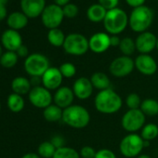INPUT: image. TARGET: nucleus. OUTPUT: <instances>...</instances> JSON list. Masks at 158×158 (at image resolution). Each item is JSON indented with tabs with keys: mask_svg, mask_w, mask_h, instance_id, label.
<instances>
[{
	"mask_svg": "<svg viewBox=\"0 0 158 158\" xmlns=\"http://www.w3.org/2000/svg\"><path fill=\"white\" fill-rule=\"evenodd\" d=\"M94 106L102 114H114L122 108L123 100L116 91L110 88L97 93L94 99Z\"/></svg>",
	"mask_w": 158,
	"mask_h": 158,
	"instance_id": "nucleus-1",
	"label": "nucleus"
},
{
	"mask_svg": "<svg viewBox=\"0 0 158 158\" xmlns=\"http://www.w3.org/2000/svg\"><path fill=\"white\" fill-rule=\"evenodd\" d=\"M62 122L73 128L82 129L89 126L90 122V114L84 106L73 104L63 110Z\"/></svg>",
	"mask_w": 158,
	"mask_h": 158,
	"instance_id": "nucleus-2",
	"label": "nucleus"
},
{
	"mask_svg": "<svg viewBox=\"0 0 158 158\" xmlns=\"http://www.w3.org/2000/svg\"><path fill=\"white\" fill-rule=\"evenodd\" d=\"M152 20V10L143 5L133 9L128 18V23L132 31L141 34L146 32V30L151 26Z\"/></svg>",
	"mask_w": 158,
	"mask_h": 158,
	"instance_id": "nucleus-3",
	"label": "nucleus"
},
{
	"mask_svg": "<svg viewBox=\"0 0 158 158\" xmlns=\"http://www.w3.org/2000/svg\"><path fill=\"white\" fill-rule=\"evenodd\" d=\"M128 17L127 13L119 9L108 10L103 21V25L108 34L112 35H117L121 34L127 26Z\"/></svg>",
	"mask_w": 158,
	"mask_h": 158,
	"instance_id": "nucleus-4",
	"label": "nucleus"
},
{
	"mask_svg": "<svg viewBox=\"0 0 158 158\" xmlns=\"http://www.w3.org/2000/svg\"><path fill=\"white\" fill-rule=\"evenodd\" d=\"M144 149V140L140 135L136 133H129L125 136L119 144V150L123 156L127 158L137 157L141 154Z\"/></svg>",
	"mask_w": 158,
	"mask_h": 158,
	"instance_id": "nucleus-5",
	"label": "nucleus"
},
{
	"mask_svg": "<svg viewBox=\"0 0 158 158\" xmlns=\"http://www.w3.org/2000/svg\"><path fill=\"white\" fill-rule=\"evenodd\" d=\"M62 48L69 55L82 56L89 49V39L81 34H70L65 37Z\"/></svg>",
	"mask_w": 158,
	"mask_h": 158,
	"instance_id": "nucleus-6",
	"label": "nucleus"
},
{
	"mask_svg": "<svg viewBox=\"0 0 158 158\" xmlns=\"http://www.w3.org/2000/svg\"><path fill=\"white\" fill-rule=\"evenodd\" d=\"M49 67L48 59L41 53L30 54L24 60V70L32 77H41Z\"/></svg>",
	"mask_w": 158,
	"mask_h": 158,
	"instance_id": "nucleus-7",
	"label": "nucleus"
},
{
	"mask_svg": "<svg viewBox=\"0 0 158 158\" xmlns=\"http://www.w3.org/2000/svg\"><path fill=\"white\" fill-rule=\"evenodd\" d=\"M146 121V115L140 111V109L127 111L121 119L122 127L128 133H136L144 127Z\"/></svg>",
	"mask_w": 158,
	"mask_h": 158,
	"instance_id": "nucleus-8",
	"label": "nucleus"
},
{
	"mask_svg": "<svg viewBox=\"0 0 158 158\" xmlns=\"http://www.w3.org/2000/svg\"><path fill=\"white\" fill-rule=\"evenodd\" d=\"M135 68V60L128 56H120L113 60L109 66L110 73L116 78H123L129 75Z\"/></svg>",
	"mask_w": 158,
	"mask_h": 158,
	"instance_id": "nucleus-9",
	"label": "nucleus"
},
{
	"mask_svg": "<svg viewBox=\"0 0 158 158\" xmlns=\"http://www.w3.org/2000/svg\"><path fill=\"white\" fill-rule=\"evenodd\" d=\"M63 18L64 14L62 8L56 4L46 6L43 13L41 14L43 24L49 30L58 28L61 24Z\"/></svg>",
	"mask_w": 158,
	"mask_h": 158,
	"instance_id": "nucleus-10",
	"label": "nucleus"
},
{
	"mask_svg": "<svg viewBox=\"0 0 158 158\" xmlns=\"http://www.w3.org/2000/svg\"><path fill=\"white\" fill-rule=\"evenodd\" d=\"M28 98L32 105L38 109H45L53 102V96L50 90L43 86L34 87L28 94Z\"/></svg>",
	"mask_w": 158,
	"mask_h": 158,
	"instance_id": "nucleus-11",
	"label": "nucleus"
},
{
	"mask_svg": "<svg viewBox=\"0 0 158 158\" xmlns=\"http://www.w3.org/2000/svg\"><path fill=\"white\" fill-rule=\"evenodd\" d=\"M72 89L75 98L81 101H86L91 97L94 88L89 78L86 76H81L78 77L73 82Z\"/></svg>",
	"mask_w": 158,
	"mask_h": 158,
	"instance_id": "nucleus-12",
	"label": "nucleus"
},
{
	"mask_svg": "<svg viewBox=\"0 0 158 158\" xmlns=\"http://www.w3.org/2000/svg\"><path fill=\"white\" fill-rule=\"evenodd\" d=\"M42 86L48 90H57L61 87L63 76L57 67H49L41 76Z\"/></svg>",
	"mask_w": 158,
	"mask_h": 158,
	"instance_id": "nucleus-13",
	"label": "nucleus"
},
{
	"mask_svg": "<svg viewBox=\"0 0 158 158\" xmlns=\"http://www.w3.org/2000/svg\"><path fill=\"white\" fill-rule=\"evenodd\" d=\"M135 68L143 75H152L157 72V63L150 54H139L135 59Z\"/></svg>",
	"mask_w": 158,
	"mask_h": 158,
	"instance_id": "nucleus-14",
	"label": "nucleus"
},
{
	"mask_svg": "<svg viewBox=\"0 0 158 158\" xmlns=\"http://www.w3.org/2000/svg\"><path fill=\"white\" fill-rule=\"evenodd\" d=\"M135 43L136 49L140 54H149L156 48L157 37L152 33L146 31L138 35Z\"/></svg>",
	"mask_w": 158,
	"mask_h": 158,
	"instance_id": "nucleus-15",
	"label": "nucleus"
},
{
	"mask_svg": "<svg viewBox=\"0 0 158 158\" xmlns=\"http://www.w3.org/2000/svg\"><path fill=\"white\" fill-rule=\"evenodd\" d=\"M110 37H111V35H109L107 33H103V32L94 34L89 39V49L92 52L97 53V54L105 52L111 47Z\"/></svg>",
	"mask_w": 158,
	"mask_h": 158,
	"instance_id": "nucleus-16",
	"label": "nucleus"
},
{
	"mask_svg": "<svg viewBox=\"0 0 158 158\" xmlns=\"http://www.w3.org/2000/svg\"><path fill=\"white\" fill-rule=\"evenodd\" d=\"M75 96L73 91L69 87H60L58 89L53 95V102L62 110L73 105Z\"/></svg>",
	"mask_w": 158,
	"mask_h": 158,
	"instance_id": "nucleus-17",
	"label": "nucleus"
},
{
	"mask_svg": "<svg viewBox=\"0 0 158 158\" xmlns=\"http://www.w3.org/2000/svg\"><path fill=\"white\" fill-rule=\"evenodd\" d=\"M23 12L28 18H36L46 8V0H21Z\"/></svg>",
	"mask_w": 158,
	"mask_h": 158,
	"instance_id": "nucleus-18",
	"label": "nucleus"
},
{
	"mask_svg": "<svg viewBox=\"0 0 158 158\" xmlns=\"http://www.w3.org/2000/svg\"><path fill=\"white\" fill-rule=\"evenodd\" d=\"M1 42L3 47L7 49V51H14L16 52L18 48L23 46V38L18 31L9 29L2 34Z\"/></svg>",
	"mask_w": 158,
	"mask_h": 158,
	"instance_id": "nucleus-19",
	"label": "nucleus"
},
{
	"mask_svg": "<svg viewBox=\"0 0 158 158\" xmlns=\"http://www.w3.org/2000/svg\"><path fill=\"white\" fill-rule=\"evenodd\" d=\"M11 89L13 93L19 95H25L29 94L32 89V84L28 78L24 76H17L11 82Z\"/></svg>",
	"mask_w": 158,
	"mask_h": 158,
	"instance_id": "nucleus-20",
	"label": "nucleus"
},
{
	"mask_svg": "<svg viewBox=\"0 0 158 158\" xmlns=\"http://www.w3.org/2000/svg\"><path fill=\"white\" fill-rule=\"evenodd\" d=\"M8 25L10 29L18 31L23 29L28 23V17L23 12L15 11L8 17Z\"/></svg>",
	"mask_w": 158,
	"mask_h": 158,
	"instance_id": "nucleus-21",
	"label": "nucleus"
},
{
	"mask_svg": "<svg viewBox=\"0 0 158 158\" xmlns=\"http://www.w3.org/2000/svg\"><path fill=\"white\" fill-rule=\"evenodd\" d=\"M92 83L94 89H98L99 91L111 88V80L109 76L102 72H96L94 73L91 77L89 78Z\"/></svg>",
	"mask_w": 158,
	"mask_h": 158,
	"instance_id": "nucleus-22",
	"label": "nucleus"
},
{
	"mask_svg": "<svg viewBox=\"0 0 158 158\" xmlns=\"http://www.w3.org/2000/svg\"><path fill=\"white\" fill-rule=\"evenodd\" d=\"M107 10L100 4L91 5L87 11L88 19L92 23H101L104 21Z\"/></svg>",
	"mask_w": 158,
	"mask_h": 158,
	"instance_id": "nucleus-23",
	"label": "nucleus"
},
{
	"mask_svg": "<svg viewBox=\"0 0 158 158\" xmlns=\"http://www.w3.org/2000/svg\"><path fill=\"white\" fill-rule=\"evenodd\" d=\"M62 114L63 110L53 103L45 108L43 111V116L45 120L50 123H56L62 120Z\"/></svg>",
	"mask_w": 158,
	"mask_h": 158,
	"instance_id": "nucleus-24",
	"label": "nucleus"
},
{
	"mask_svg": "<svg viewBox=\"0 0 158 158\" xmlns=\"http://www.w3.org/2000/svg\"><path fill=\"white\" fill-rule=\"evenodd\" d=\"M7 105L12 113H20L23 110L25 102L22 95L16 94V93H11L8 97Z\"/></svg>",
	"mask_w": 158,
	"mask_h": 158,
	"instance_id": "nucleus-25",
	"label": "nucleus"
},
{
	"mask_svg": "<svg viewBox=\"0 0 158 158\" xmlns=\"http://www.w3.org/2000/svg\"><path fill=\"white\" fill-rule=\"evenodd\" d=\"M139 109L146 116H155L158 114V102L152 98L144 99Z\"/></svg>",
	"mask_w": 158,
	"mask_h": 158,
	"instance_id": "nucleus-26",
	"label": "nucleus"
},
{
	"mask_svg": "<svg viewBox=\"0 0 158 158\" xmlns=\"http://www.w3.org/2000/svg\"><path fill=\"white\" fill-rule=\"evenodd\" d=\"M65 37L66 36L64 35L63 32L59 28L51 29L48 33V40L49 44L56 48H60L63 46Z\"/></svg>",
	"mask_w": 158,
	"mask_h": 158,
	"instance_id": "nucleus-27",
	"label": "nucleus"
},
{
	"mask_svg": "<svg viewBox=\"0 0 158 158\" xmlns=\"http://www.w3.org/2000/svg\"><path fill=\"white\" fill-rule=\"evenodd\" d=\"M140 136L143 140H153L158 137V126L154 123H149L144 125V127L140 130Z\"/></svg>",
	"mask_w": 158,
	"mask_h": 158,
	"instance_id": "nucleus-28",
	"label": "nucleus"
},
{
	"mask_svg": "<svg viewBox=\"0 0 158 158\" xmlns=\"http://www.w3.org/2000/svg\"><path fill=\"white\" fill-rule=\"evenodd\" d=\"M56 148L54 145L49 141H43L39 144L37 148V153L41 158H53L55 152H56Z\"/></svg>",
	"mask_w": 158,
	"mask_h": 158,
	"instance_id": "nucleus-29",
	"label": "nucleus"
},
{
	"mask_svg": "<svg viewBox=\"0 0 158 158\" xmlns=\"http://www.w3.org/2000/svg\"><path fill=\"white\" fill-rule=\"evenodd\" d=\"M19 56L14 51H6L0 58V64L4 68L10 69L14 67L18 62Z\"/></svg>",
	"mask_w": 158,
	"mask_h": 158,
	"instance_id": "nucleus-30",
	"label": "nucleus"
},
{
	"mask_svg": "<svg viewBox=\"0 0 158 158\" xmlns=\"http://www.w3.org/2000/svg\"><path fill=\"white\" fill-rule=\"evenodd\" d=\"M119 49L123 53L124 56H128L130 57L136 49V43L135 40H133L130 37H125L121 39L120 45H119Z\"/></svg>",
	"mask_w": 158,
	"mask_h": 158,
	"instance_id": "nucleus-31",
	"label": "nucleus"
},
{
	"mask_svg": "<svg viewBox=\"0 0 158 158\" xmlns=\"http://www.w3.org/2000/svg\"><path fill=\"white\" fill-rule=\"evenodd\" d=\"M53 158H81L79 152L72 147L64 146L57 149Z\"/></svg>",
	"mask_w": 158,
	"mask_h": 158,
	"instance_id": "nucleus-32",
	"label": "nucleus"
},
{
	"mask_svg": "<svg viewBox=\"0 0 158 158\" xmlns=\"http://www.w3.org/2000/svg\"><path fill=\"white\" fill-rule=\"evenodd\" d=\"M126 105L129 110H135V109H139L141 105V99L139 94L137 93H130L126 97Z\"/></svg>",
	"mask_w": 158,
	"mask_h": 158,
	"instance_id": "nucleus-33",
	"label": "nucleus"
},
{
	"mask_svg": "<svg viewBox=\"0 0 158 158\" xmlns=\"http://www.w3.org/2000/svg\"><path fill=\"white\" fill-rule=\"evenodd\" d=\"M63 78H72L76 73V67L72 62H64L59 67Z\"/></svg>",
	"mask_w": 158,
	"mask_h": 158,
	"instance_id": "nucleus-34",
	"label": "nucleus"
},
{
	"mask_svg": "<svg viewBox=\"0 0 158 158\" xmlns=\"http://www.w3.org/2000/svg\"><path fill=\"white\" fill-rule=\"evenodd\" d=\"M62 10H63L64 17H67V18H70V19L74 18L78 14L77 6L74 5V4H72V3H69L66 6H64L62 8Z\"/></svg>",
	"mask_w": 158,
	"mask_h": 158,
	"instance_id": "nucleus-35",
	"label": "nucleus"
},
{
	"mask_svg": "<svg viewBox=\"0 0 158 158\" xmlns=\"http://www.w3.org/2000/svg\"><path fill=\"white\" fill-rule=\"evenodd\" d=\"M97 151L91 147V146H84L79 151V154H80L81 158H95Z\"/></svg>",
	"mask_w": 158,
	"mask_h": 158,
	"instance_id": "nucleus-36",
	"label": "nucleus"
},
{
	"mask_svg": "<svg viewBox=\"0 0 158 158\" xmlns=\"http://www.w3.org/2000/svg\"><path fill=\"white\" fill-rule=\"evenodd\" d=\"M95 158H117V157L112 150L104 148L97 151Z\"/></svg>",
	"mask_w": 158,
	"mask_h": 158,
	"instance_id": "nucleus-37",
	"label": "nucleus"
},
{
	"mask_svg": "<svg viewBox=\"0 0 158 158\" xmlns=\"http://www.w3.org/2000/svg\"><path fill=\"white\" fill-rule=\"evenodd\" d=\"M119 0H99V4L102 6L107 11L117 8Z\"/></svg>",
	"mask_w": 158,
	"mask_h": 158,
	"instance_id": "nucleus-38",
	"label": "nucleus"
},
{
	"mask_svg": "<svg viewBox=\"0 0 158 158\" xmlns=\"http://www.w3.org/2000/svg\"><path fill=\"white\" fill-rule=\"evenodd\" d=\"M50 142L54 145L56 149H60L65 146V139L61 135H55L51 138Z\"/></svg>",
	"mask_w": 158,
	"mask_h": 158,
	"instance_id": "nucleus-39",
	"label": "nucleus"
},
{
	"mask_svg": "<svg viewBox=\"0 0 158 158\" xmlns=\"http://www.w3.org/2000/svg\"><path fill=\"white\" fill-rule=\"evenodd\" d=\"M16 53H17V55H18L19 57H22V58H27V57L29 56L28 48L25 47L24 45L21 46V47L18 48V50L16 51Z\"/></svg>",
	"mask_w": 158,
	"mask_h": 158,
	"instance_id": "nucleus-40",
	"label": "nucleus"
},
{
	"mask_svg": "<svg viewBox=\"0 0 158 158\" xmlns=\"http://www.w3.org/2000/svg\"><path fill=\"white\" fill-rule=\"evenodd\" d=\"M126 2L132 8H138L140 6H143L145 0H126Z\"/></svg>",
	"mask_w": 158,
	"mask_h": 158,
	"instance_id": "nucleus-41",
	"label": "nucleus"
},
{
	"mask_svg": "<svg viewBox=\"0 0 158 158\" xmlns=\"http://www.w3.org/2000/svg\"><path fill=\"white\" fill-rule=\"evenodd\" d=\"M110 42H111V47H119L121 39L119 38L118 35H111Z\"/></svg>",
	"mask_w": 158,
	"mask_h": 158,
	"instance_id": "nucleus-42",
	"label": "nucleus"
},
{
	"mask_svg": "<svg viewBox=\"0 0 158 158\" xmlns=\"http://www.w3.org/2000/svg\"><path fill=\"white\" fill-rule=\"evenodd\" d=\"M69 1H70V0H54L55 4L60 6V7H61V8H63L64 6L69 4Z\"/></svg>",
	"mask_w": 158,
	"mask_h": 158,
	"instance_id": "nucleus-43",
	"label": "nucleus"
},
{
	"mask_svg": "<svg viewBox=\"0 0 158 158\" xmlns=\"http://www.w3.org/2000/svg\"><path fill=\"white\" fill-rule=\"evenodd\" d=\"M22 158H41L38 153H35V152H28L25 153L24 155L22 156Z\"/></svg>",
	"mask_w": 158,
	"mask_h": 158,
	"instance_id": "nucleus-44",
	"label": "nucleus"
},
{
	"mask_svg": "<svg viewBox=\"0 0 158 158\" xmlns=\"http://www.w3.org/2000/svg\"><path fill=\"white\" fill-rule=\"evenodd\" d=\"M136 158H152L150 155H148V154H145V153H141V154H139V156H137Z\"/></svg>",
	"mask_w": 158,
	"mask_h": 158,
	"instance_id": "nucleus-45",
	"label": "nucleus"
},
{
	"mask_svg": "<svg viewBox=\"0 0 158 158\" xmlns=\"http://www.w3.org/2000/svg\"><path fill=\"white\" fill-rule=\"evenodd\" d=\"M8 0H0V7H6Z\"/></svg>",
	"mask_w": 158,
	"mask_h": 158,
	"instance_id": "nucleus-46",
	"label": "nucleus"
},
{
	"mask_svg": "<svg viewBox=\"0 0 158 158\" xmlns=\"http://www.w3.org/2000/svg\"><path fill=\"white\" fill-rule=\"evenodd\" d=\"M3 48H2V47L1 46H0V58H1V56L3 55Z\"/></svg>",
	"mask_w": 158,
	"mask_h": 158,
	"instance_id": "nucleus-47",
	"label": "nucleus"
},
{
	"mask_svg": "<svg viewBox=\"0 0 158 158\" xmlns=\"http://www.w3.org/2000/svg\"><path fill=\"white\" fill-rule=\"evenodd\" d=\"M156 48H157V49H158V38H157V44H156Z\"/></svg>",
	"mask_w": 158,
	"mask_h": 158,
	"instance_id": "nucleus-48",
	"label": "nucleus"
},
{
	"mask_svg": "<svg viewBox=\"0 0 158 158\" xmlns=\"http://www.w3.org/2000/svg\"><path fill=\"white\" fill-rule=\"evenodd\" d=\"M0 112H1V102H0Z\"/></svg>",
	"mask_w": 158,
	"mask_h": 158,
	"instance_id": "nucleus-49",
	"label": "nucleus"
}]
</instances>
